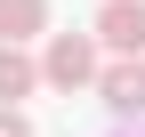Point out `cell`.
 Here are the masks:
<instances>
[{"instance_id":"1","label":"cell","mask_w":145,"mask_h":137,"mask_svg":"<svg viewBox=\"0 0 145 137\" xmlns=\"http://www.w3.org/2000/svg\"><path fill=\"white\" fill-rule=\"evenodd\" d=\"M40 81L48 89H97V32H48Z\"/></svg>"},{"instance_id":"2","label":"cell","mask_w":145,"mask_h":137,"mask_svg":"<svg viewBox=\"0 0 145 137\" xmlns=\"http://www.w3.org/2000/svg\"><path fill=\"white\" fill-rule=\"evenodd\" d=\"M97 97H105V113L137 121V113H145V57H113V65H97Z\"/></svg>"},{"instance_id":"3","label":"cell","mask_w":145,"mask_h":137,"mask_svg":"<svg viewBox=\"0 0 145 137\" xmlns=\"http://www.w3.org/2000/svg\"><path fill=\"white\" fill-rule=\"evenodd\" d=\"M97 48L145 57V0H105V8H97Z\"/></svg>"},{"instance_id":"4","label":"cell","mask_w":145,"mask_h":137,"mask_svg":"<svg viewBox=\"0 0 145 137\" xmlns=\"http://www.w3.org/2000/svg\"><path fill=\"white\" fill-rule=\"evenodd\" d=\"M40 89V57H24V40H0V105H24Z\"/></svg>"},{"instance_id":"5","label":"cell","mask_w":145,"mask_h":137,"mask_svg":"<svg viewBox=\"0 0 145 137\" xmlns=\"http://www.w3.org/2000/svg\"><path fill=\"white\" fill-rule=\"evenodd\" d=\"M48 32V0H0V40H32Z\"/></svg>"},{"instance_id":"6","label":"cell","mask_w":145,"mask_h":137,"mask_svg":"<svg viewBox=\"0 0 145 137\" xmlns=\"http://www.w3.org/2000/svg\"><path fill=\"white\" fill-rule=\"evenodd\" d=\"M0 137H32V121H24L16 105H0Z\"/></svg>"}]
</instances>
